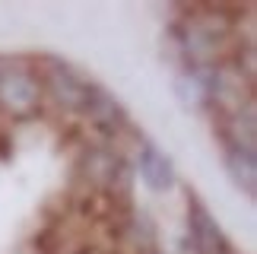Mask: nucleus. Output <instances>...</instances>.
Returning a JSON list of instances; mask_svg holds the SVG:
<instances>
[{
    "label": "nucleus",
    "instance_id": "11",
    "mask_svg": "<svg viewBox=\"0 0 257 254\" xmlns=\"http://www.w3.org/2000/svg\"><path fill=\"white\" fill-rule=\"evenodd\" d=\"M232 254H238V251H232Z\"/></svg>",
    "mask_w": 257,
    "mask_h": 254
},
{
    "label": "nucleus",
    "instance_id": "9",
    "mask_svg": "<svg viewBox=\"0 0 257 254\" xmlns=\"http://www.w3.org/2000/svg\"><path fill=\"white\" fill-rule=\"evenodd\" d=\"M117 232L134 248V254H159V229L146 210H131L117 226Z\"/></svg>",
    "mask_w": 257,
    "mask_h": 254
},
{
    "label": "nucleus",
    "instance_id": "5",
    "mask_svg": "<svg viewBox=\"0 0 257 254\" xmlns=\"http://www.w3.org/2000/svg\"><path fill=\"white\" fill-rule=\"evenodd\" d=\"M80 118L92 127V134L98 137L102 143H114L117 137H124L131 127V111L124 108V102L117 99L111 89H105L102 83H89V95H86V105H83V114Z\"/></svg>",
    "mask_w": 257,
    "mask_h": 254
},
{
    "label": "nucleus",
    "instance_id": "3",
    "mask_svg": "<svg viewBox=\"0 0 257 254\" xmlns=\"http://www.w3.org/2000/svg\"><path fill=\"white\" fill-rule=\"evenodd\" d=\"M45 92L35 70V57H0V118L26 124L42 118Z\"/></svg>",
    "mask_w": 257,
    "mask_h": 254
},
{
    "label": "nucleus",
    "instance_id": "6",
    "mask_svg": "<svg viewBox=\"0 0 257 254\" xmlns=\"http://www.w3.org/2000/svg\"><path fill=\"white\" fill-rule=\"evenodd\" d=\"M187 245L194 254H232V241L222 232L219 219L210 213V207L203 203V197L197 191L187 188Z\"/></svg>",
    "mask_w": 257,
    "mask_h": 254
},
{
    "label": "nucleus",
    "instance_id": "2",
    "mask_svg": "<svg viewBox=\"0 0 257 254\" xmlns=\"http://www.w3.org/2000/svg\"><path fill=\"white\" fill-rule=\"evenodd\" d=\"M73 178L89 191V197H108V200H131V178L134 165L114 143L92 140L83 146V153L76 156Z\"/></svg>",
    "mask_w": 257,
    "mask_h": 254
},
{
    "label": "nucleus",
    "instance_id": "7",
    "mask_svg": "<svg viewBox=\"0 0 257 254\" xmlns=\"http://www.w3.org/2000/svg\"><path fill=\"white\" fill-rule=\"evenodd\" d=\"M134 172H137V178L143 181V188L146 191H153V194H165V191H172L175 188V181H178V169H175V162H172V156L162 150L156 140H150L146 134H134Z\"/></svg>",
    "mask_w": 257,
    "mask_h": 254
},
{
    "label": "nucleus",
    "instance_id": "10",
    "mask_svg": "<svg viewBox=\"0 0 257 254\" xmlns=\"http://www.w3.org/2000/svg\"><path fill=\"white\" fill-rule=\"evenodd\" d=\"M175 89L187 108H206L210 105V67H181Z\"/></svg>",
    "mask_w": 257,
    "mask_h": 254
},
{
    "label": "nucleus",
    "instance_id": "1",
    "mask_svg": "<svg viewBox=\"0 0 257 254\" xmlns=\"http://www.w3.org/2000/svg\"><path fill=\"white\" fill-rule=\"evenodd\" d=\"M238 16L225 7H191L172 23V42L187 67H216L238 48Z\"/></svg>",
    "mask_w": 257,
    "mask_h": 254
},
{
    "label": "nucleus",
    "instance_id": "4",
    "mask_svg": "<svg viewBox=\"0 0 257 254\" xmlns=\"http://www.w3.org/2000/svg\"><path fill=\"white\" fill-rule=\"evenodd\" d=\"M35 70L42 80V92H45V105H54L61 114L80 118L86 95H89V76L83 70H76L70 61L57 54H38L35 57Z\"/></svg>",
    "mask_w": 257,
    "mask_h": 254
},
{
    "label": "nucleus",
    "instance_id": "8",
    "mask_svg": "<svg viewBox=\"0 0 257 254\" xmlns=\"http://www.w3.org/2000/svg\"><path fill=\"white\" fill-rule=\"evenodd\" d=\"M219 150H222L225 175L232 178V184L244 197L254 200L257 197V153L244 150V146H235V143H219Z\"/></svg>",
    "mask_w": 257,
    "mask_h": 254
}]
</instances>
